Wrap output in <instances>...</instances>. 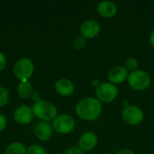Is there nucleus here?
Wrapping results in <instances>:
<instances>
[{
  "label": "nucleus",
  "mask_w": 154,
  "mask_h": 154,
  "mask_svg": "<svg viewBox=\"0 0 154 154\" xmlns=\"http://www.w3.org/2000/svg\"><path fill=\"white\" fill-rule=\"evenodd\" d=\"M102 103L97 98L88 97L80 99L75 107L77 116L86 121L97 119L102 113Z\"/></svg>",
  "instance_id": "f257e3e1"
},
{
  "label": "nucleus",
  "mask_w": 154,
  "mask_h": 154,
  "mask_svg": "<svg viewBox=\"0 0 154 154\" xmlns=\"http://www.w3.org/2000/svg\"><path fill=\"white\" fill-rule=\"evenodd\" d=\"M32 112L36 118L42 120V122L53 121L57 117L56 106L46 100H40L32 106Z\"/></svg>",
  "instance_id": "f03ea898"
},
{
  "label": "nucleus",
  "mask_w": 154,
  "mask_h": 154,
  "mask_svg": "<svg viewBox=\"0 0 154 154\" xmlns=\"http://www.w3.org/2000/svg\"><path fill=\"white\" fill-rule=\"evenodd\" d=\"M127 81L131 88L136 91H143L149 88L151 84V77L143 69H136L129 72Z\"/></svg>",
  "instance_id": "7ed1b4c3"
},
{
  "label": "nucleus",
  "mask_w": 154,
  "mask_h": 154,
  "mask_svg": "<svg viewBox=\"0 0 154 154\" xmlns=\"http://www.w3.org/2000/svg\"><path fill=\"white\" fill-rule=\"evenodd\" d=\"M97 98L102 103H110L118 96L117 87L111 82H101L95 90Z\"/></svg>",
  "instance_id": "20e7f679"
},
{
  "label": "nucleus",
  "mask_w": 154,
  "mask_h": 154,
  "mask_svg": "<svg viewBox=\"0 0 154 154\" xmlns=\"http://www.w3.org/2000/svg\"><path fill=\"white\" fill-rule=\"evenodd\" d=\"M34 72V64L29 58L18 60L14 66V74L20 81L28 80Z\"/></svg>",
  "instance_id": "39448f33"
},
{
  "label": "nucleus",
  "mask_w": 154,
  "mask_h": 154,
  "mask_svg": "<svg viewBox=\"0 0 154 154\" xmlns=\"http://www.w3.org/2000/svg\"><path fill=\"white\" fill-rule=\"evenodd\" d=\"M123 121L130 125H137L143 121L144 115L143 110L134 105L125 106L121 114Z\"/></svg>",
  "instance_id": "423d86ee"
},
{
  "label": "nucleus",
  "mask_w": 154,
  "mask_h": 154,
  "mask_svg": "<svg viewBox=\"0 0 154 154\" xmlns=\"http://www.w3.org/2000/svg\"><path fill=\"white\" fill-rule=\"evenodd\" d=\"M76 126L74 118L69 115H60L52 121V129L60 134H70Z\"/></svg>",
  "instance_id": "0eeeda50"
},
{
  "label": "nucleus",
  "mask_w": 154,
  "mask_h": 154,
  "mask_svg": "<svg viewBox=\"0 0 154 154\" xmlns=\"http://www.w3.org/2000/svg\"><path fill=\"white\" fill-rule=\"evenodd\" d=\"M101 26L99 23L95 19H88L84 21L79 28V32L82 37L85 39H93L100 32Z\"/></svg>",
  "instance_id": "6e6552de"
},
{
  "label": "nucleus",
  "mask_w": 154,
  "mask_h": 154,
  "mask_svg": "<svg viewBox=\"0 0 154 154\" xmlns=\"http://www.w3.org/2000/svg\"><path fill=\"white\" fill-rule=\"evenodd\" d=\"M34 115L32 112V107H30L29 106H18L14 113V118L15 122L19 125H28L32 122Z\"/></svg>",
  "instance_id": "1a4fd4ad"
},
{
  "label": "nucleus",
  "mask_w": 154,
  "mask_h": 154,
  "mask_svg": "<svg viewBox=\"0 0 154 154\" xmlns=\"http://www.w3.org/2000/svg\"><path fill=\"white\" fill-rule=\"evenodd\" d=\"M97 135L93 132L84 133L79 140V148L82 152H90L97 145Z\"/></svg>",
  "instance_id": "9d476101"
},
{
  "label": "nucleus",
  "mask_w": 154,
  "mask_h": 154,
  "mask_svg": "<svg viewBox=\"0 0 154 154\" xmlns=\"http://www.w3.org/2000/svg\"><path fill=\"white\" fill-rule=\"evenodd\" d=\"M128 75L129 71L125 69V66H115L108 71L107 78L109 82L116 85L125 81L128 78Z\"/></svg>",
  "instance_id": "9b49d317"
},
{
  "label": "nucleus",
  "mask_w": 154,
  "mask_h": 154,
  "mask_svg": "<svg viewBox=\"0 0 154 154\" xmlns=\"http://www.w3.org/2000/svg\"><path fill=\"white\" fill-rule=\"evenodd\" d=\"M97 12L102 17L111 18V17H114L116 14L117 6L112 1H108V0L101 1L97 5Z\"/></svg>",
  "instance_id": "f8f14e48"
},
{
  "label": "nucleus",
  "mask_w": 154,
  "mask_h": 154,
  "mask_svg": "<svg viewBox=\"0 0 154 154\" xmlns=\"http://www.w3.org/2000/svg\"><path fill=\"white\" fill-rule=\"evenodd\" d=\"M55 90L62 97H69L74 93L75 85L69 79H60L55 83Z\"/></svg>",
  "instance_id": "ddd939ff"
},
{
  "label": "nucleus",
  "mask_w": 154,
  "mask_h": 154,
  "mask_svg": "<svg viewBox=\"0 0 154 154\" xmlns=\"http://www.w3.org/2000/svg\"><path fill=\"white\" fill-rule=\"evenodd\" d=\"M36 137L42 142H47L52 135V126L47 122H40L34 129Z\"/></svg>",
  "instance_id": "4468645a"
},
{
  "label": "nucleus",
  "mask_w": 154,
  "mask_h": 154,
  "mask_svg": "<svg viewBox=\"0 0 154 154\" xmlns=\"http://www.w3.org/2000/svg\"><path fill=\"white\" fill-rule=\"evenodd\" d=\"M17 93L21 98H28L32 94V85L29 80L20 81L17 86Z\"/></svg>",
  "instance_id": "2eb2a0df"
},
{
  "label": "nucleus",
  "mask_w": 154,
  "mask_h": 154,
  "mask_svg": "<svg viewBox=\"0 0 154 154\" xmlns=\"http://www.w3.org/2000/svg\"><path fill=\"white\" fill-rule=\"evenodd\" d=\"M26 152L27 149L20 142H14L10 143L5 151V154H26Z\"/></svg>",
  "instance_id": "dca6fc26"
},
{
  "label": "nucleus",
  "mask_w": 154,
  "mask_h": 154,
  "mask_svg": "<svg viewBox=\"0 0 154 154\" xmlns=\"http://www.w3.org/2000/svg\"><path fill=\"white\" fill-rule=\"evenodd\" d=\"M138 65H139V62H138L137 59H135L134 57H130L126 60L125 67L129 72H132V71L138 69Z\"/></svg>",
  "instance_id": "f3484780"
},
{
  "label": "nucleus",
  "mask_w": 154,
  "mask_h": 154,
  "mask_svg": "<svg viewBox=\"0 0 154 154\" xmlns=\"http://www.w3.org/2000/svg\"><path fill=\"white\" fill-rule=\"evenodd\" d=\"M9 99V93L8 90L5 88L0 86V107L5 106Z\"/></svg>",
  "instance_id": "a211bd4d"
},
{
  "label": "nucleus",
  "mask_w": 154,
  "mask_h": 154,
  "mask_svg": "<svg viewBox=\"0 0 154 154\" xmlns=\"http://www.w3.org/2000/svg\"><path fill=\"white\" fill-rule=\"evenodd\" d=\"M26 154H47V152L42 146L38 144H33L27 149Z\"/></svg>",
  "instance_id": "6ab92c4d"
},
{
  "label": "nucleus",
  "mask_w": 154,
  "mask_h": 154,
  "mask_svg": "<svg viewBox=\"0 0 154 154\" xmlns=\"http://www.w3.org/2000/svg\"><path fill=\"white\" fill-rule=\"evenodd\" d=\"M86 45V39L84 37H82L81 35L77 37L74 41H73V47L74 49L79 51V50H82Z\"/></svg>",
  "instance_id": "aec40b11"
},
{
  "label": "nucleus",
  "mask_w": 154,
  "mask_h": 154,
  "mask_svg": "<svg viewBox=\"0 0 154 154\" xmlns=\"http://www.w3.org/2000/svg\"><path fill=\"white\" fill-rule=\"evenodd\" d=\"M62 154H85L84 152H82L79 148L77 147H71L67 149Z\"/></svg>",
  "instance_id": "412c9836"
},
{
  "label": "nucleus",
  "mask_w": 154,
  "mask_h": 154,
  "mask_svg": "<svg viewBox=\"0 0 154 154\" xmlns=\"http://www.w3.org/2000/svg\"><path fill=\"white\" fill-rule=\"evenodd\" d=\"M6 125H7V122H6V118L5 116L0 113V132L4 131L6 127Z\"/></svg>",
  "instance_id": "4be33fe9"
},
{
  "label": "nucleus",
  "mask_w": 154,
  "mask_h": 154,
  "mask_svg": "<svg viewBox=\"0 0 154 154\" xmlns=\"http://www.w3.org/2000/svg\"><path fill=\"white\" fill-rule=\"evenodd\" d=\"M6 66V58L3 52L0 51V71H2Z\"/></svg>",
  "instance_id": "5701e85b"
},
{
  "label": "nucleus",
  "mask_w": 154,
  "mask_h": 154,
  "mask_svg": "<svg viewBox=\"0 0 154 154\" xmlns=\"http://www.w3.org/2000/svg\"><path fill=\"white\" fill-rule=\"evenodd\" d=\"M31 98L33 101H35V103L41 100V97H40V94L38 92H32V94L31 95Z\"/></svg>",
  "instance_id": "b1692460"
},
{
  "label": "nucleus",
  "mask_w": 154,
  "mask_h": 154,
  "mask_svg": "<svg viewBox=\"0 0 154 154\" xmlns=\"http://www.w3.org/2000/svg\"><path fill=\"white\" fill-rule=\"evenodd\" d=\"M116 154H135V152L130 149H123V150L119 151Z\"/></svg>",
  "instance_id": "393cba45"
},
{
  "label": "nucleus",
  "mask_w": 154,
  "mask_h": 154,
  "mask_svg": "<svg viewBox=\"0 0 154 154\" xmlns=\"http://www.w3.org/2000/svg\"><path fill=\"white\" fill-rule=\"evenodd\" d=\"M149 42L151 43V45L154 47V29L152 31L151 34H150V37H149Z\"/></svg>",
  "instance_id": "a878e982"
},
{
  "label": "nucleus",
  "mask_w": 154,
  "mask_h": 154,
  "mask_svg": "<svg viewBox=\"0 0 154 154\" xmlns=\"http://www.w3.org/2000/svg\"><path fill=\"white\" fill-rule=\"evenodd\" d=\"M100 83H101V82H99V80H98V79H93V80L91 81L92 86H93V87H95V88H97V87L100 85Z\"/></svg>",
  "instance_id": "bb28decb"
}]
</instances>
